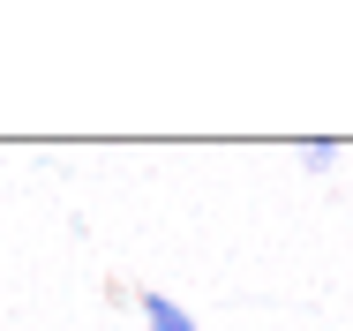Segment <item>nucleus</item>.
I'll return each instance as SVG.
<instances>
[{"mask_svg": "<svg viewBox=\"0 0 353 331\" xmlns=\"http://www.w3.org/2000/svg\"><path fill=\"white\" fill-rule=\"evenodd\" d=\"M136 309H143V324H150V331H203L173 294H136Z\"/></svg>", "mask_w": 353, "mask_h": 331, "instance_id": "nucleus-1", "label": "nucleus"}, {"mask_svg": "<svg viewBox=\"0 0 353 331\" xmlns=\"http://www.w3.org/2000/svg\"><path fill=\"white\" fill-rule=\"evenodd\" d=\"M301 158H308V166H331V158H339V143H331V135H316V143H301Z\"/></svg>", "mask_w": 353, "mask_h": 331, "instance_id": "nucleus-2", "label": "nucleus"}]
</instances>
